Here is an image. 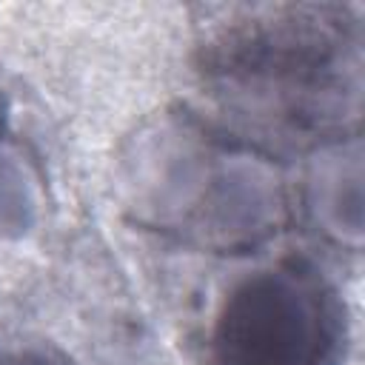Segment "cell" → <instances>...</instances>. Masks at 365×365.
Instances as JSON below:
<instances>
[{
	"instance_id": "cell-3",
	"label": "cell",
	"mask_w": 365,
	"mask_h": 365,
	"mask_svg": "<svg viewBox=\"0 0 365 365\" xmlns=\"http://www.w3.org/2000/svg\"><path fill=\"white\" fill-rule=\"evenodd\" d=\"M351 314L334 279L285 257L228 288L208 328V365H345Z\"/></svg>"
},
{
	"instance_id": "cell-4",
	"label": "cell",
	"mask_w": 365,
	"mask_h": 365,
	"mask_svg": "<svg viewBox=\"0 0 365 365\" xmlns=\"http://www.w3.org/2000/svg\"><path fill=\"white\" fill-rule=\"evenodd\" d=\"M0 365H77L63 351L48 345H29V342H9L0 345Z\"/></svg>"
},
{
	"instance_id": "cell-5",
	"label": "cell",
	"mask_w": 365,
	"mask_h": 365,
	"mask_svg": "<svg viewBox=\"0 0 365 365\" xmlns=\"http://www.w3.org/2000/svg\"><path fill=\"white\" fill-rule=\"evenodd\" d=\"M6 131H9V100L3 94V88H0V143H3Z\"/></svg>"
},
{
	"instance_id": "cell-1",
	"label": "cell",
	"mask_w": 365,
	"mask_h": 365,
	"mask_svg": "<svg viewBox=\"0 0 365 365\" xmlns=\"http://www.w3.org/2000/svg\"><path fill=\"white\" fill-rule=\"evenodd\" d=\"M197 74L220 125L268 154L339 143L359 134L362 17L339 3L234 9L200 43Z\"/></svg>"
},
{
	"instance_id": "cell-2",
	"label": "cell",
	"mask_w": 365,
	"mask_h": 365,
	"mask_svg": "<svg viewBox=\"0 0 365 365\" xmlns=\"http://www.w3.org/2000/svg\"><path fill=\"white\" fill-rule=\"evenodd\" d=\"M274 154L202 114H168L137 137L131 154L134 217L188 245L220 254L248 251L288 217Z\"/></svg>"
}]
</instances>
